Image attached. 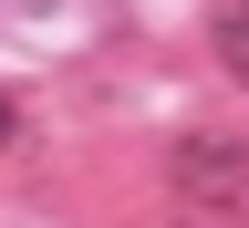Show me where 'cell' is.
Masks as SVG:
<instances>
[{"instance_id":"6da1fadb","label":"cell","mask_w":249,"mask_h":228,"mask_svg":"<svg viewBox=\"0 0 249 228\" xmlns=\"http://www.w3.org/2000/svg\"><path fill=\"white\" fill-rule=\"evenodd\" d=\"M166 176H177V197L197 218H249V145L239 135H177Z\"/></svg>"},{"instance_id":"7a4b0ae2","label":"cell","mask_w":249,"mask_h":228,"mask_svg":"<svg viewBox=\"0 0 249 228\" xmlns=\"http://www.w3.org/2000/svg\"><path fill=\"white\" fill-rule=\"evenodd\" d=\"M218 52H229V73L249 83V0H218Z\"/></svg>"},{"instance_id":"3957f363","label":"cell","mask_w":249,"mask_h":228,"mask_svg":"<svg viewBox=\"0 0 249 228\" xmlns=\"http://www.w3.org/2000/svg\"><path fill=\"white\" fill-rule=\"evenodd\" d=\"M0 145H11V104H0Z\"/></svg>"},{"instance_id":"277c9868","label":"cell","mask_w":249,"mask_h":228,"mask_svg":"<svg viewBox=\"0 0 249 228\" xmlns=\"http://www.w3.org/2000/svg\"><path fill=\"white\" fill-rule=\"evenodd\" d=\"M187 228H208V218H187Z\"/></svg>"}]
</instances>
